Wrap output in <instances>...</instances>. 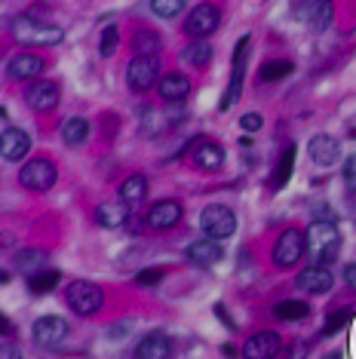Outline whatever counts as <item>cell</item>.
<instances>
[{"label":"cell","instance_id":"obj_24","mask_svg":"<svg viewBox=\"0 0 356 359\" xmlns=\"http://www.w3.org/2000/svg\"><path fill=\"white\" fill-rule=\"evenodd\" d=\"M62 138L68 148H80V144H86L89 138V120L86 117H68L62 123Z\"/></svg>","mask_w":356,"mask_h":359},{"label":"cell","instance_id":"obj_15","mask_svg":"<svg viewBox=\"0 0 356 359\" xmlns=\"http://www.w3.org/2000/svg\"><path fill=\"white\" fill-rule=\"evenodd\" d=\"M172 356V338L166 332H148L135 347V359H169Z\"/></svg>","mask_w":356,"mask_h":359},{"label":"cell","instance_id":"obj_46","mask_svg":"<svg viewBox=\"0 0 356 359\" xmlns=\"http://www.w3.org/2000/svg\"><path fill=\"white\" fill-rule=\"evenodd\" d=\"M0 117H6V108H0Z\"/></svg>","mask_w":356,"mask_h":359},{"label":"cell","instance_id":"obj_42","mask_svg":"<svg viewBox=\"0 0 356 359\" xmlns=\"http://www.w3.org/2000/svg\"><path fill=\"white\" fill-rule=\"evenodd\" d=\"M344 280H347V285H353V289H356V264L344 267Z\"/></svg>","mask_w":356,"mask_h":359},{"label":"cell","instance_id":"obj_1","mask_svg":"<svg viewBox=\"0 0 356 359\" xmlns=\"http://www.w3.org/2000/svg\"><path fill=\"white\" fill-rule=\"evenodd\" d=\"M338 246H341V233H338L335 222H313L310 224V231H307V249L313 252V258H317L322 267L338 255Z\"/></svg>","mask_w":356,"mask_h":359},{"label":"cell","instance_id":"obj_20","mask_svg":"<svg viewBox=\"0 0 356 359\" xmlns=\"http://www.w3.org/2000/svg\"><path fill=\"white\" fill-rule=\"evenodd\" d=\"M157 93L163 102H184L191 93V80L182 74V71H172V74H163L157 83Z\"/></svg>","mask_w":356,"mask_h":359},{"label":"cell","instance_id":"obj_14","mask_svg":"<svg viewBox=\"0 0 356 359\" xmlns=\"http://www.w3.org/2000/svg\"><path fill=\"white\" fill-rule=\"evenodd\" d=\"M28 148H31V135L25 133V129L10 126V129L0 133V154H4V160L15 163V160L28 157Z\"/></svg>","mask_w":356,"mask_h":359},{"label":"cell","instance_id":"obj_34","mask_svg":"<svg viewBox=\"0 0 356 359\" xmlns=\"http://www.w3.org/2000/svg\"><path fill=\"white\" fill-rule=\"evenodd\" d=\"M184 4H188V0H151V10H153V15H160V19H175V15L184 10Z\"/></svg>","mask_w":356,"mask_h":359},{"label":"cell","instance_id":"obj_44","mask_svg":"<svg viewBox=\"0 0 356 359\" xmlns=\"http://www.w3.org/2000/svg\"><path fill=\"white\" fill-rule=\"evenodd\" d=\"M10 283V271H4V267H0V285H6Z\"/></svg>","mask_w":356,"mask_h":359},{"label":"cell","instance_id":"obj_33","mask_svg":"<svg viewBox=\"0 0 356 359\" xmlns=\"http://www.w3.org/2000/svg\"><path fill=\"white\" fill-rule=\"evenodd\" d=\"M292 71H295V65L286 62V59L267 62V65H261V80H264V83H271V80H282V77L292 74Z\"/></svg>","mask_w":356,"mask_h":359},{"label":"cell","instance_id":"obj_23","mask_svg":"<svg viewBox=\"0 0 356 359\" xmlns=\"http://www.w3.org/2000/svg\"><path fill=\"white\" fill-rule=\"evenodd\" d=\"M46 261H50V255L43 249H25L15 255V271H22L25 276H34L40 271H46Z\"/></svg>","mask_w":356,"mask_h":359},{"label":"cell","instance_id":"obj_12","mask_svg":"<svg viewBox=\"0 0 356 359\" xmlns=\"http://www.w3.org/2000/svg\"><path fill=\"white\" fill-rule=\"evenodd\" d=\"M282 350V341L277 332H258L242 344V356L246 359H273Z\"/></svg>","mask_w":356,"mask_h":359},{"label":"cell","instance_id":"obj_29","mask_svg":"<svg viewBox=\"0 0 356 359\" xmlns=\"http://www.w3.org/2000/svg\"><path fill=\"white\" fill-rule=\"evenodd\" d=\"M25 280H28V289L34 292V295H46V292H53L55 285H59L62 273L55 271V267H46V271H40L34 276H25Z\"/></svg>","mask_w":356,"mask_h":359},{"label":"cell","instance_id":"obj_32","mask_svg":"<svg viewBox=\"0 0 356 359\" xmlns=\"http://www.w3.org/2000/svg\"><path fill=\"white\" fill-rule=\"evenodd\" d=\"M347 323H350V307H341V310H335V313H329L326 323H322V338H331V334H338Z\"/></svg>","mask_w":356,"mask_h":359},{"label":"cell","instance_id":"obj_8","mask_svg":"<svg viewBox=\"0 0 356 359\" xmlns=\"http://www.w3.org/2000/svg\"><path fill=\"white\" fill-rule=\"evenodd\" d=\"M218 25H221V10H218L215 4L193 6L191 15L184 19V31H188L191 37H197V40H206Z\"/></svg>","mask_w":356,"mask_h":359},{"label":"cell","instance_id":"obj_18","mask_svg":"<svg viewBox=\"0 0 356 359\" xmlns=\"http://www.w3.org/2000/svg\"><path fill=\"white\" fill-rule=\"evenodd\" d=\"M25 99H28V108L34 111H53L59 104V86L50 83V80H37V83L28 86Z\"/></svg>","mask_w":356,"mask_h":359},{"label":"cell","instance_id":"obj_7","mask_svg":"<svg viewBox=\"0 0 356 359\" xmlns=\"http://www.w3.org/2000/svg\"><path fill=\"white\" fill-rule=\"evenodd\" d=\"M157 77H160V59L157 55H135L126 68V83H129V89H135V93L151 89L153 83H157Z\"/></svg>","mask_w":356,"mask_h":359},{"label":"cell","instance_id":"obj_47","mask_svg":"<svg viewBox=\"0 0 356 359\" xmlns=\"http://www.w3.org/2000/svg\"><path fill=\"white\" fill-rule=\"evenodd\" d=\"M350 135H353V138H356V126H353V129H350Z\"/></svg>","mask_w":356,"mask_h":359},{"label":"cell","instance_id":"obj_30","mask_svg":"<svg viewBox=\"0 0 356 359\" xmlns=\"http://www.w3.org/2000/svg\"><path fill=\"white\" fill-rule=\"evenodd\" d=\"M160 46H163V40H160L153 31H139V34L132 37V50L135 55H157Z\"/></svg>","mask_w":356,"mask_h":359},{"label":"cell","instance_id":"obj_11","mask_svg":"<svg viewBox=\"0 0 356 359\" xmlns=\"http://www.w3.org/2000/svg\"><path fill=\"white\" fill-rule=\"evenodd\" d=\"M182 212L184 209H182L178 200H157L148 209L144 222H148V227H153V231H169V227H175L178 222H182Z\"/></svg>","mask_w":356,"mask_h":359},{"label":"cell","instance_id":"obj_21","mask_svg":"<svg viewBox=\"0 0 356 359\" xmlns=\"http://www.w3.org/2000/svg\"><path fill=\"white\" fill-rule=\"evenodd\" d=\"M193 163H197L200 169H206V172H215V169L224 166V151L221 144L215 142H200L197 148H193Z\"/></svg>","mask_w":356,"mask_h":359},{"label":"cell","instance_id":"obj_6","mask_svg":"<svg viewBox=\"0 0 356 359\" xmlns=\"http://www.w3.org/2000/svg\"><path fill=\"white\" fill-rule=\"evenodd\" d=\"M200 227H203L206 236H212V240H228L237 231V215L228 209V206H206L203 215H200Z\"/></svg>","mask_w":356,"mask_h":359},{"label":"cell","instance_id":"obj_27","mask_svg":"<svg viewBox=\"0 0 356 359\" xmlns=\"http://www.w3.org/2000/svg\"><path fill=\"white\" fill-rule=\"evenodd\" d=\"M182 59L193 65V68H206V65L212 62V43H209V40H191L182 50Z\"/></svg>","mask_w":356,"mask_h":359},{"label":"cell","instance_id":"obj_16","mask_svg":"<svg viewBox=\"0 0 356 359\" xmlns=\"http://www.w3.org/2000/svg\"><path fill=\"white\" fill-rule=\"evenodd\" d=\"M307 154H310V160L317 163V166H331V163H338L341 157V142L331 135H313L310 144H307Z\"/></svg>","mask_w":356,"mask_h":359},{"label":"cell","instance_id":"obj_45","mask_svg":"<svg viewBox=\"0 0 356 359\" xmlns=\"http://www.w3.org/2000/svg\"><path fill=\"white\" fill-rule=\"evenodd\" d=\"M322 359H341V353H338V350H335V353H326Z\"/></svg>","mask_w":356,"mask_h":359},{"label":"cell","instance_id":"obj_3","mask_svg":"<svg viewBox=\"0 0 356 359\" xmlns=\"http://www.w3.org/2000/svg\"><path fill=\"white\" fill-rule=\"evenodd\" d=\"M64 301H68V307L74 310L80 316H93L99 313L102 304H104V295L102 289L95 283H86V280H74L68 285V292H64Z\"/></svg>","mask_w":356,"mask_h":359},{"label":"cell","instance_id":"obj_22","mask_svg":"<svg viewBox=\"0 0 356 359\" xmlns=\"http://www.w3.org/2000/svg\"><path fill=\"white\" fill-rule=\"evenodd\" d=\"M95 222L102 227H123L129 222V206L126 203H102L95 209Z\"/></svg>","mask_w":356,"mask_h":359},{"label":"cell","instance_id":"obj_36","mask_svg":"<svg viewBox=\"0 0 356 359\" xmlns=\"http://www.w3.org/2000/svg\"><path fill=\"white\" fill-rule=\"evenodd\" d=\"M163 283V271L160 267H148V271H142L135 276V285H142V289H153V285Z\"/></svg>","mask_w":356,"mask_h":359},{"label":"cell","instance_id":"obj_28","mask_svg":"<svg viewBox=\"0 0 356 359\" xmlns=\"http://www.w3.org/2000/svg\"><path fill=\"white\" fill-rule=\"evenodd\" d=\"M307 313H310V307H307L304 301H277V304H273V316L282 323L307 320Z\"/></svg>","mask_w":356,"mask_h":359},{"label":"cell","instance_id":"obj_17","mask_svg":"<svg viewBox=\"0 0 356 359\" xmlns=\"http://www.w3.org/2000/svg\"><path fill=\"white\" fill-rule=\"evenodd\" d=\"M46 62L40 59L37 53H19L10 59V68H6V74H10L13 80H34L43 74Z\"/></svg>","mask_w":356,"mask_h":359},{"label":"cell","instance_id":"obj_25","mask_svg":"<svg viewBox=\"0 0 356 359\" xmlns=\"http://www.w3.org/2000/svg\"><path fill=\"white\" fill-rule=\"evenodd\" d=\"M295 144H289L286 151H282V157L277 163V169H273L271 175V191H282V187L289 184V178H292V169H295Z\"/></svg>","mask_w":356,"mask_h":359},{"label":"cell","instance_id":"obj_4","mask_svg":"<svg viewBox=\"0 0 356 359\" xmlns=\"http://www.w3.org/2000/svg\"><path fill=\"white\" fill-rule=\"evenodd\" d=\"M307 249V233H301L298 227H289V231L280 233V240L273 243V264L277 267H295L301 261Z\"/></svg>","mask_w":356,"mask_h":359},{"label":"cell","instance_id":"obj_2","mask_svg":"<svg viewBox=\"0 0 356 359\" xmlns=\"http://www.w3.org/2000/svg\"><path fill=\"white\" fill-rule=\"evenodd\" d=\"M10 31L19 43H40V46H55V43H62V37H64L62 28L40 25L31 15H15L10 22Z\"/></svg>","mask_w":356,"mask_h":359},{"label":"cell","instance_id":"obj_19","mask_svg":"<svg viewBox=\"0 0 356 359\" xmlns=\"http://www.w3.org/2000/svg\"><path fill=\"white\" fill-rule=\"evenodd\" d=\"M221 243L212 240V236H203V240H193L191 246H188V261H193V264H200V267H212L221 261Z\"/></svg>","mask_w":356,"mask_h":359},{"label":"cell","instance_id":"obj_5","mask_svg":"<svg viewBox=\"0 0 356 359\" xmlns=\"http://www.w3.org/2000/svg\"><path fill=\"white\" fill-rule=\"evenodd\" d=\"M55 178H59L55 163H50L46 157H34L19 169V182H22V187H28V191H50L55 184Z\"/></svg>","mask_w":356,"mask_h":359},{"label":"cell","instance_id":"obj_13","mask_svg":"<svg viewBox=\"0 0 356 359\" xmlns=\"http://www.w3.org/2000/svg\"><path fill=\"white\" fill-rule=\"evenodd\" d=\"M295 283H298V289L310 292V295H326V292H331V285H335V276H331L329 267L313 264V267H304Z\"/></svg>","mask_w":356,"mask_h":359},{"label":"cell","instance_id":"obj_26","mask_svg":"<svg viewBox=\"0 0 356 359\" xmlns=\"http://www.w3.org/2000/svg\"><path fill=\"white\" fill-rule=\"evenodd\" d=\"M144 194H148V178L142 172L129 175L123 184H120V203H126V206H132V203H142Z\"/></svg>","mask_w":356,"mask_h":359},{"label":"cell","instance_id":"obj_40","mask_svg":"<svg viewBox=\"0 0 356 359\" xmlns=\"http://www.w3.org/2000/svg\"><path fill=\"white\" fill-rule=\"evenodd\" d=\"M304 353H307V344H298V341H295V344L286 350V359H301Z\"/></svg>","mask_w":356,"mask_h":359},{"label":"cell","instance_id":"obj_35","mask_svg":"<svg viewBox=\"0 0 356 359\" xmlns=\"http://www.w3.org/2000/svg\"><path fill=\"white\" fill-rule=\"evenodd\" d=\"M117 46H120V31L117 25H108L102 31V40H99V53L104 55V59H111V55L117 53Z\"/></svg>","mask_w":356,"mask_h":359},{"label":"cell","instance_id":"obj_41","mask_svg":"<svg viewBox=\"0 0 356 359\" xmlns=\"http://www.w3.org/2000/svg\"><path fill=\"white\" fill-rule=\"evenodd\" d=\"M215 316H218V320H221L224 325H228V329H237V325H233V320L228 316V310H224V304H215Z\"/></svg>","mask_w":356,"mask_h":359},{"label":"cell","instance_id":"obj_9","mask_svg":"<svg viewBox=\"0 0 356 359\" xmlns=\"http://www.w3.org/2000/svg\"><path fill=\"white\" fill-rule=\"evenodd\" d=\"M31 338H34L37 347H59L64 338H68V323L62 320V316H40V320L34 323V329H31Z\"/></svg>","mask_w":356,"mask_h":359},{"label":"cell","instance_id":"obj_38","mask_svg":"<svg viewBox=\"0 0 356 359\" xmlns=\"http://www.w3.org/2000/svg\"><path fill=\"white\" fill-rule=\"evenodd\" d=\"M240 126L246 129V133H258V129L264 126V120H261V114H242V117H240Z\"/></svg>","mask_w":356,"mask_h":359},{"label":"cell","instance_id":"obj_31","mask_svg":"<svg viewBox=\"0 0 356 359\" xmlns=\"http://www.w3.org/2000/svg\"><path fill=\"white\" fill-rule=\"evenodd\" d=\"M307 25L313 31H326L331 25V0H317V4H313V13H310V19H307Z\"/></svg>","mask_w":356,"mask_h":359},{"label":"cell","instance_id":"obj_10","mask_svg":"<svg viewBox=\"0 0 356 359\" xmlns=\"http://www.w3.org/2000/svg\"><path fill=\"white\" fill-rule=\"evenodd\" d=\"M249 40H252L249 34L237 40V50H233V74H231L228 93H224V99H221V111H228L231 104L240 99V89H242V77H246V53H249Z\"/></svg>","mask_w":356,"mask_h":359},{"label":"cell","instance_id":"obj_39","mask_svg":"<svg viewBox=\"0 0 356 359\" xmlns=\"http://www.w3.org/2000/svg\"><path fill=\"white\" fill-rule=\"evenodd\" d=\"M0 359H22V350L15 344H0Z\"/></svg>","mask_w":356,"mask_h":359},{"label":"cell","instance_id":"obj_43","mask_svg":"<svg viewBox=\"0 0 356 359\" xmlns=\"http://www.w3.org/2000/svg\"><path fill=\"white\" fill-rule=\"evenodd\" d=\"M4 332H10V320H6V316L0 313V334H4Z\"/></svg>","mask_w":356,"mask_h":359},{"label":"cell","instance_id":"obj_37","mask_svg":"<svg viewBox=\"0 0 356 359\" xmlns=\"http://www.w3.org/2000/svg\"><path fill=\"white\" fill-rule=\"evenodd\" d=\"M344 184L356 194V154H350V157L344 160Z\"/></svg>","mask_w":356,"mask_h":359}]
</instances>
